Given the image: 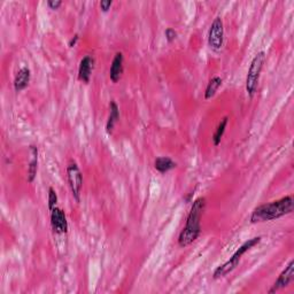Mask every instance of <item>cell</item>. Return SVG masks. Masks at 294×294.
<instances>
[{
  "label": "cell",
  "instance_id": "9a60e30c",
  "mask_svg": "<svg viewBox=\"0 0 294 294\" xmlns=\"http://www.w3.org/2000/svg\"><path fill=\"white\" fill-rule=\"evenodd\" d=\"M223 83V79L220 77V76H215V77H212L209 82L207 84V88L205 90V99L206 100H209L212 97L215 96L217 90L222 85Z\"/></svg>",
  "mask_w": 294,
  "mask_h": 294
},
{
  "label": "cell",
  "instance_id": "7a4b0ae2",
  "mask_svg": "<svg viewBox=\"0 0 294 294\" xmlns=\"http://www.w3.org/2000/svg\"><path fill=\"white\" fill-rule=\"evenodd\" d=\"M206 207V199L205 198H198L196 201L193 202L190 210L186 224L180 231L178 236V245L180 247H188L191 245L193 242H196L198 237L200 236L201 232V216L203 214Z\"/></svg>",
  "mask_w": 294,
  "mask_h": 294
},
{
  "label": "cell",
  "instance_id": "3957f363",
  "mask_svg": "<svg viewBox=\"0 0 294 294\" xmlns=\"http://www.w3.org/2000/svg\"><path fill=\"white\" fill-rule=\"evenodd\" d=\"M262 240V237H254L252 239H248L245 243L243 244V245L238 248L236 251V253L230 257V260L225 262L222 265L217 266L215 269L214 274H212V278L214 279H220V278H223L225 276L229 275L230 273H232V271L237 268L239 262H240L243 255L245 254L246 252H248L250 250H252L253 247L256 246L257 244Z\"/></svg>",
  "mask_w": 294,
  "mask_h": 294
},
{
  "label": "cell",
  "instance_id": "2e32d148",
  "mask_svg": "<svg viewBox=\"0 0 294 294\" xmlns=\"http://www.w3.org/2000/svg\"><path fill=\"white\" fill-rule=\"evenodd\" d=\"M228 122H229V117L224 116L223 119L221 120L219 125H217L215 132L214 135H212V143H214V146H219V145L221 144V140H222L223 138L225 129H227Z\"/></svg>",
  "mask_w": 294,
  "mask_h": 294
},
{
  "label": "cell",
  "instance_id": "5bb4252c",
  "mask_svg": "<svg viewBox=\"0 0 294 294\" xmlns=\"http://www.w3.org/2000/svg\"><path fill=\"white\" fill-rule=\"evenodd\" d=\"M176 167H177V164L169 156H159L154 161V168L161 174L168 173V171L175 169Z\"/></svg>",
  "mask_w": 294,
  "mask_h": 294
},
{
  "label": "cell",
  "instance_id": "44dd1931",
  "mask_svg": "<svg viewBox=\"0 0 294 294\" xmlns=\"http://www.w3.org/2000/svg\"><path fill=\"white\" fill-rule=\"evenodd\" d=\"M78 39H79V36H78V35H75L74 37H72V38L70 39V42H69V47H74V46H76V44H77Z\"/></svg>",
  "mask_w": 294,
  "mask_h": 294
},
{
  "label": "cell",
  "instance_id": "ba28073f",
  "mask_svg": "<svg viewBox=\"0 0 294 294\" xmlns=\"http://www.w3.org/2000/svg\"><path fill=\"white\" fill-rule=\"evenodd\" d=\"M51 225L54 233L62 234L68 231V222L65 211L56 207L51 211Z\"/></svg>",
  "mask_w": 294,
  "mask_h": 294
},
{
  "label": "cell",
  "instance_id": "8fae6325",
  "mask_svg": "<svg viewBox=\"0 0 294 294\" xmlns=\"http://www.w3.org/2000/svg\"><path fill=\"white\" fill-rule=\"evenodd\" d=\"M31 79V71L28 67H23L16 72L14 78V89L16 92L23 91L24 89L28 88Z\"/></svg>",
  "mask_w": 294,
  "mask_h": 294
},
{
  "label": "cell",
  "instance_id": "ffe728a7",
  "mask_svg": "<svg viewBox=\"0 0 294 294\" xmlns=\"http://www.w3.org/2000/svg\"><path fill=\"white\" fill-rule=\"evenodd\" d=\"M46 4H47V6L51 8V10L57 11L62 5V2H60V0H48Z\"/></svg>",
  "mask_w": 294,
  "mask_h": 294
},
{
  "label": "cell",
  "instance_id": "52a82bcc",
  "mask_svg": "<svg viewBox=\"0 0 294 294\" xmlns=\"http://www.w3.org/2000/svg\"><path fill=\"white\" fill-rule=\"evenodd\" d=\"M294 280V261H289V263L287 264L286 268H285L280 275L278 276V278L276 279V282L274 283L273 287H271L268 293L273 294L280 291L285 287H287L289 284H291Z\"/></svg>",
  "mask_w": 294,
  "mask_h": 294
},
{
  "label": "cell",
  "instance_id": "7c38bea8",
  "mask_svg": "<svg viewBox=\"0 0 294 294\" xmlns=\"http://www.w3.org/2000/svg\"><path fill=\"white\" fill-rule=\"evenodd\" d=\"M30 150V155L31 160L29 162L28 166V182L33 183L36 176H37V170H38V148L35 146V145H31L29 147Z\"/></svg>",
  "mask_w": 294,
  "mask_h": 294
},
{
  "label": "cell",
  "instance_id": "e0dca14e",
  "mask_svg": "<svg viewBox=\"0 0 294 294\" xmlns=\"http://www.w3.org/2000/svg\"><path fill=\"white\" fill-rule=\"evenodd\" d=\"M58 203V194L56 192V190L53 188L48 189V210L52 211L54 208L57 207Z\"/></svg>",
  "mask_w": 294,
  "mask_h": 294
},
{
  "label": "cell",
  "instance_id": "30bf717a",
  "mask_svg": "<svg viewBox=\"0 0 294 294\" xmlns=\"http://www.w3.org/2000/svg\"><path fill=\"white\" fill-rule=\"evenodd\" d=\"M123 62H124L123 53L117 52L114 59H113L110 69V77L113 83H117L121 79L122 74H123Z\"/></svg>",
  "mask_w": 294,
  "mask_h": 294
},
{
  "label": "cell",
  "instance_id": "ac0fdd59",
  "mask_svg": "<svg viewBox=\"0 0 294 294\" xmlns=\"http://www.w3.org/2000/svg\"><path fill=\"white\" fill-rule=\"evenodd\" d=\"M165 36H166V39L168 40V43H173L174 40L177 38V33H176L173 28H168L165 31Z\"/></svg>",
  "mask_w": 294,
  "mask_h": 294
},
{
  "label": "cell",
  "instance_id": "4fadbf2b",
  "mask_svg": "<svg viewBox=\"0 0 294 294\" xmlns=\"http://www.w3.org/2000/svg\"><path fill=\"white\" fill-rule=\"evenodd\" d=\"M120 119V110L119 106L115 101H111L110 103V116H108L107 123H106V132L108 135H112L113 131H114V126L116 124V122Z\"/></svg>",
  "mask_w": 294,
  "mask_h": 294
},
{
  "label": "cell",
  "instance_id": "8992f818",
  "mask_svg": "<svg viewBox=\"0 0 294 294\" xmlns=\"http://www.w3.org/2000/svg\"><path fill=\"white\" fill-rule=\"evenodd\" d=\"M224 40V25L221 17H216L212 21V23L208 33V45L212 51L219 52L223 46Z\"/></svg>",
  "mask_w": 294,
  "mask_h": 294
},
{
  "label": "cell",
  "instance_id": "6da1fadb",
  "mask_svg": "<svg viewBox=\"0 0 294 294\" xmlns=\"http://www.w3.org/2000/svg\"><path fill=\"white\" fill-rule=\"evenodd\" d=\"M294 208V200L292 196L284 197L279 200L263 203L256 207L251 215V223H263L269 221L278 220L280 217L291 214Z\"/></svg>",
  "mask_w": 294,
  "mask_h": 294
},
{
  "label": "cell",
  "instance_id": "9c48e42d",
  "mask_svg": "<svg viewBox=\"0 0 294 294\" xmlns=\"http://www.w3.org/2000/svg\"><path fill=\"white\" fill-rule=\"evenodd\" d=\"M94 58L91 56H85L79 62L78 67V79L81 82L88 84L91 78L93 68H94Z\"/></svg>",
  "mask_w": 294,
  "mask_h": 294
},
{
  "label": "cell",
  "instance_id": "d6986e66",
  "mask_svg": "<svg viewBox=\"0 0 294 294\" xmlns=\"http://www.w3.org/2000/svg\"><path fill=\"white\" fill-rule=\"evenodd\" d=\"M99 6H100V10L103 13H107L113 6V2L112 0H102V2H100V4H99Z\"/></svg>",
  "mask_w": 294,
  "mask_h": 294
},
{
  "label": "cell",
  "instance_id": "277c9868",
  "mask_svg": "<svg viewBox=\"0 0 294 294\" xmlns=\"http://www.w3.org/2000/svg\"><path fill=\"white\" fill-rule=\"evenodd\" d=\"M265 60H266L265 52L261 51L253 58V60L251 62L250 69H248L246 77V92L251 98L254 97V94L256 93L257 87H259L261 71L263 69Z\"/></svg>",
  "mask_w": 294,
  "mask_h": 294
},
{
  "label": "cell",
  "instance_id": "5b68a950",
  "mask_svg": "<svg viewBox=\"0 0 294 294\" xmlns=\"http://www.w3.org/2000/svg\"><path fill=\"white\" fill-rule=\"evenodd\" d=\"M67 178L68 183H69L72 197H74L76 202H79L81 193H82L83 188V175L82 171L78 168L77 164L74 161H71L70 164L67 166Z\"/></svg>",
  "mask_w": 294,
  "mask_h": 294
}]
</instances>
